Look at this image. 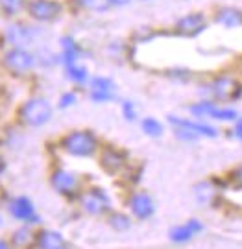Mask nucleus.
<instances>
[{
    "label": "nucleus",
    "instance_id": "1",
    "mask_svg": "<svg viewBox=\"0 0 242 249\" xmlns=\"http://www.w3.org/2000/svg\"><path fill=\"white\" fill-rule=\"evenodd\" d=\"M19 118L24 125L41 127L52 118V106L45 98H30L20 106Z\"/></svg>",
    "mask_w": 242,
    "mask_h": 249
},
{
    "label": "nucleus",
    "instance_id": "2",
    "mask_svg": "<svg viewBox=\"0 0 242 249\" xmlns=\"http://www.w3.org/2000/svg\"><path fill=\"white\" fill-rule=\"evenodd\" d=\"M61 146L69 155H74V157H91V155H94V151L98 148V141H96V137L91 131L78 129V131H72V133L65 135L61 141Z\"/></svg>",
    "mask_w": 242,
    "mask_h": 249
},
{
    "label": "nucleus",
    "instance_id": "3",
    "mask_svg": "<svg viewBox=\"0 0 242 249\" xmlns=\"http://www.w3.org/2000/svg\"><path fill=\"white\" fill-rule=\"evenodd\" d=\"M4 65H6L11 72H15V74H26V72H30L36 67V57H34L32 52H28L26 48L15 46V48H11V50L6 53Z\"/></svg>",
    "mask_w": 242,
    "mask_h": 249
},
{
    "label": "nucleus",
    "instance_id": "4",
    "mask_svg": "<svg viewBox=\"0 0 242 249\" xmlns=\"http://www.w3.org/2000/svg\"><path fill=\"white\" fill-rule=\"evenodd\" d=\"M30 17L39 22H50L61 15V4L56 0H32L26 4Z\"/></svg>",
    "mask_w": 242,
    "mask_h": 249
},
{
    "label": "nucleus",
    "instance_id": "5",
    "mask_svg": "<svg viewBox=\"0 0 242 249\" xmlns=\"http://www.w3.org/2000/svg\"><path fill=\"white\" fill-rule=\"evenodd\" d=\"M9 214H11L15 220H19V222H24V223L39 222L36 207H34V203H32L26 196H17L9 201Z\"/></svg>",
    "mask_w": 242,
    "mask_h": 249
},
{
    "label": "nucleus",
    "instance_id": "6",
    "mask_svg": "<svg viewBox=\"0 0 242 249\" xmlns=\"http://www.w3.org/2000/svg\"><path fill=\"white\" fill-rule=\"evenodd\" d=\"M213 94H215L216 100L220 102H231V100H237L242 92V85L239 81L231 80V78H218V80L213 81Z\"/></svg>",
    "mask_w": 242,
    "mask_h": 249
},
{
    "label": "nucleus",
    "instance_id": "7",
    "mask_svg": "<svg viewBox=\"0 0 242 249\" xmlns=\"http://www.w3.org/2000/svg\"><path fill=\"white\" fill-rule=\"evenodd\" d=\"M205 17L204 13H188L185 17H181L178 22H176V32L180 36H187V37H196L200 36L204 30H205Z\"/></svg>",
    "mask_w": 242,
    "mask_h": 249
},
{
    "label": "nucleus",
    "instance_id": "8",
    "mask_svg": "<svg viewBox=\"0 0 242 249\" xmlns=\"http://www.w3.org/2000/svg\"><path fill=\"white\" fill-rule=\"evenodd\" d=\"M81 205L89 214H102L109 209V196L102 188H91L81 199Z\"/></svg>",
    "mask_w": 242,
    "mask_h": 249
},
{
    "label": "nucleus",
    "instance_id": "9",
    "mask_svg": "<svg viewBox=\"0 0 242 249\" xmlns=\"http://www.w3.org/2000/svg\"><path fill=\"white\" fill-rule=\"evenodd\" d=\"M50 183L54 187L56 192H59L63 196H74L76 188H78V179L74 174L67 172V170H56L50 178Z\"/></svg>",
    "mask_w": 242,
    "mask_h": 249
},
{
    "label": "nucleus",
    "instance_id": "10",
    "mask_svg": "<svg viewBox=\"0 0 242 249\" xmlns=\"http://www.w3.org/2000/svg\"><path fill=\"white\" fill-rule=\"evenodd\" d=\"M130 209L133 216H137L139 220H148L153 213H155V205H153V199L146 192H139L131 197L130 201Z\"/></svg>",
    "mask_w": 242,
    "mask_h": 249
},
{
    "label": "nucleus",
    "instance_id": "11",
    "mask_svg": "<svg viewBox=\"0 0 242 249\" xmlns=\"http://www.w3.org/2000/svg\"><path fill=\"white\" fill-rule=\"evenodd\" d=\"M34 244L43 249H63L67 248V240L63 238L61 232L52 229H43L34 236Z\"/></svg>",
    "mask_w": 242,
    "mask_h": 249
},
{
    "label": "nucleus",
    "instance_id": "12",
    "mask_svg": "<svg viewBox=\"0 0 242 249\" xmlns=\"http://www.w3.org/2000/svg\"><path fill=\"white\" fill-rule=\"evenodd\" d=\"M6 41L11 43L13 46H26L32 39H34V30L32 28H28L26 24H11V26L6 28Z\"/></svg>",
    "mask_w": 242,
    "mask_h": 249
},
{
    "label": "nucleus",
    "instance_id": "13",
    "mask_svg": "<svg viewBox=\"0 0 242 249\" xmlns=\"http://www.w3.org/2000/svg\"><path fill=\"white\" fill-rule=\"evenodd\" d=\"M170 124L174 127H185L188 131H192L198 137H216V129L213 125L204 124V122H190V120H183V118H178V116H168Z\"/></svg>",
    "mask_w": 242,
    "mask_h": 249
},
{
    "label": "nucleus",
    "instance_id": "14",
    "mask_svg": "<svg viewBox=\"0 0 242 249\" xmlns=\"http://www.w3.org/2000/svg\"><path fill=\"white\" fill-rule=\"evenodd\" d=\"M124 162H126V155L117 150H106L102 153V159H100L102 168L106 170L108 174H117L118 170L124 166Z\"/></svg>",
    "mask_w": 242,
    "mask_h": 249
},
{
    "label": "nucleus",
    "instance_id": "15",
    "mask_svg": "<svg viewBox=\"0 0 242 249\" xmlns=\"http://www.w3.org/2000/svg\"><path fill=\"white\" fill-rule=\"evenodd\" d=\"M216 20L225 28H239L242 26V11L235 8H224L218 11Z\"/></svg>",
    "mask_w": 242,
    "mask_h": 249
},
{
    "label": "nucleus",
    "instance_id": "16",
    "mask_svg": "<svg viewBox=\"0 0 242 249\" xmlns=\"http://www.w3.org/2000/svg\"><path fill=\"white\" fill-rule=\"evenodd\" d=\"M61 46H63V63H65V67L78 61V57L81 55V48L76 45V41L72 37H63Z\"/></svg>",
    "mask_w": 242,
    "mask_h": 249
},
{
    "label": "nucleus",
    "instance_id": "17",
    "mask_svg": "<svg viewBox=\"0 0 242 249\" xmlns=\"http://www.w3.org/2000/svg\"><path fill=\"white\" fill-rule=\"evenodd\" d=\"M168 236L174 244H185L194 236V231L188 227V223H185V225H176L174 229H170Z\"/></svg>",
    "mask_w": 242,
    "mask_h": 249
},
{
    "label": "nucleus",
    "instance_id": "18",
    "mask_svg": "<svg viewBox=\"0 0 242 249\" xmlns=\"http://www.w3.org/2000/svg\"><path fill=\"white\" fill-rule=\"evenodd\" d=\"M30 240H34V236H32L30 227L24 225V227H20V229H17V231L13 232L9 244H11L13 248H26V246H30Z\"/></svg>",
    "mask_w": 242,
    "mask_h": 249
},
{
    "label": "nucleus",
    "instance_id": "19",
    "mask_svg": "<svg viewBox=\"0 0 242 249\" xmlns=\"http://www.w3.org/2000/svg\"><path fill=\"white\" fill-rule=\"evenodd\" d=\"M141 127H143L144 133L148 135V137H153V139H157V137L163 135V124L157 118H152V116L144 118L143 122H141Z\"/></svg>",
    "mask_w": 242,
    "mask_h": 249
},
{
    "label": "nucleus",
    "instance_id": "20",
    "mask_svg": "<svg viewBox=\"0 0 242 249\" xmlns=\"http://www.w3.org/2000/svg\"><path fill=\"white\" fill-rule=\"evenodd\" d=\"M67 76H69L72 81H76V83H85L87 78H89V72H87L85 67L78 65V61H76V63H72V65H67Z\"/></svg>",
    "mask_w": 242,
    "mask_h": 249
},
{
    "label": "nucleus",
    "instance_id": "21",
    "mask_svg": "<svg viewBox=\"0 0 242 249\" xmlns=\"http://www.w3.org/2000/svg\"><path fill=\"white\" fill-rule=\"evenodd\" d=\"M109 225L115 231H128L131 227V220H130V216H126L122 213H113L109 216Z\"/></svg>",
    "mask_w": 242,
    "mask_h": 249
},
{
    "label": "nucleus",
    "instance_id": "22",
    "mask_svg": "<svg viewBox=\"0 0 242 249\" xmlns=\"http://www.w3.org/2000/svg\"><path fill=\"white\" fill-rule=\"evenodd\" d=\"M22 8H26V0H0V9L6 15H17Z\"/></svg>",
    "mask_w": 242,
    "mask_h": 249
},
{
    "label": "nucleus",
    "instance_id": "23",
    "mask_svg": "<svg viewBox=\"0 0 242 249\" xmlns=\"http://www.w3.org/2000/svg\"><path fill=\"white\" fill-rule=\"evenodd\" d=\"M215 104L213 102H200V104H194V106H190V113L194 116H200V118H205L209 116L211 118V113L215 111Z\"/></svg>",
    "mask_w": 242,
    "mask_h": 249
},
{
    "label": "nucleus",
    "instance_id": "24",
    "mask_svg": "<svg viewBox=\"0 0 242 249\" xmlns=\"http://www.w3.org/2000/svg\"><path fill=\"white\" fill-rule=\"evenodd\" d=\"M91 89L93 90H115L117 89V85H115V81L111 80V78H93L91 80Z\"/></svg>",
    "mask_w": 242,
    "mask_h": 249
},
{
    "label": "nucleus",
    "instance_id": "25",
    "mask_svg": "<svg viewBox=\"0 0 242 249\" xmlns=\"http://www.w3.org/2000/svg\"><path fill=\"white\" fill-rule=\"evenodd\" d=\"M80 4L91 11H106L111 6L109 0H80Z\"/></svg>",
    "mask_w": 242,
    "mask_h": 249
},
{
    "label": "nucleus",
    "instance_id": "26",
    "mask_svg": "<svg viewBox=\"0 0 242 249\" xmlns=\"http://www.w3.org/2000/svg\"><path fill=\"white\" fill-rule=\"evenodd\" d=\"M211 118H216V120H235V118H237V113H235L233 109L215 107V111L211 113Z\"/></svg>",
    "mask_w": 242,
    "mask_h": 249
},
{
    "label": "nucleus",
    "instance_id": "27",
    "mask_svg": "<svg viewBox=\"0 0 242 249\" xmlns=\"http://www.w3.org/2000/svg\"><path fill=\"white\" fill-rule=\"evenodd\" d=\"M115 98H117L115 90H93L91 92V100H94V102H111Z\"/></svg>",
    "mask_w": 242,
    "mask_h": 249
},
{
    "label": "nucleus",
    "instance_id": "28",
    "mask_svg": "<svg viewBox=\"0 0 242 249\" xmlns=\"http://www.w3.org/2000/svg\"><path fill=\"white\" fill-rule=\"evenodd\" d=\"M122 115H124V118L128 122H133L135 118H137V109H135V106L131 102H124L122 104Z\"/></svg>",
    "mask_w": 242,
    "mask_h": 249
},
{
    "label": "nucleus",
    "instance_id": "29",
    "mask_svg": "<svg viewBox=\"0 0 242 249\" xmlns=\"http://www.w3.org/2000/svg\"><path fill=\"white\" fill-rule=\"evenodd\" d=\"M74 104H76V94H74V92H65L61 98H59V107H61V109L72 107Z\"/></svg>",
    "mask_w": 242,
    "mask_h": 249
},
{
    "label": "nucleus",
    "instance_id": "30",
    "mask_svg": "<svg viewBox=\"0 0 242 249\" xmlns=\"http://www.w3.org/2000/svg\"><path fill=\"white\" fill-rule=\"evenodd\" d=\"M176 135L180 137L181 141H196L198 135H194L192 131H188L185 127H176Z\"/></svg>",
    "mask_w": 242,
    "mask_h": 249
},
{
    "label": "nucleus",
    "instance_id": "31",
    "mask_svg": "<svg viewBox=\"0 0 242 249\" xmlns=\"http://www.w3.org/2000/svg\"><path fill=\"white\" fill-rule=\"evenodd\" d=\"M187 223H188V227H190V229L194 231V234H196V232H200L202 229H204V225H202V222H198V220H188Z\"/></svg>",
    "mask_w": 242,
    "mask_h": 249
},
{
    "label": "nucleus",
    "instance_id": "32",
    "mask_svg": "<svg viewBox=\"0 0 242 249\" xmlns=\"http://www.w3.org/2000/svg\"><path fill=\"white\" fill-rule=\"evenodd\" d=\"M231 176H233V179L237 181V183H241V187H242V166H239Z\"/></svg>",
    "mask_w": 242,
    "mask_h": 249
},
{
    "label": "nucleus",
    "instance_id": "33",
    "mask_svg": "<svg viewBox=\"0 0 242 249\" xmlns=\"http://www.w3.org/2000/svg\"><path fill=\"white\" fill-rule=\"evenodd\" d=\"M235 135L242 141V118H239V122L235 124Z\"/></svg>",
    "mask_w": 242,
    "mask_h": 249
},
{
    "label": "nucleus",
    "instance_id": "34",
    "mask_svg": "<svg viewBox=\"0 0 242 249\" xmlns=\"http://www.w3.org/2000/svg\"><path fill=\"white\" fill-rule=\"evenodd\" d=\"M109 4H113V6H126V4H130V0H109Z\"/></svg>",
    "mask_w": 242,
    "mask_h": 249
},
{
    "label": "nucleus",
    "instance_id": "35",
    "mask_svg": "<svg viewBox=\"0 0 242 249\" xmlns=\"http://www.w3.org/2000/svg\"><path fill=\"white\" fill-rule=\"evenodd\" d=\"M9 246H11V244H9V242H8V240H2V242H0V248L8 249V248H9Z\"/></svg>",
    "mask_w": 242,
    "mask_h": 249
},
{
    "label": "nucleus",
    "instance_id": "36",
    "mask_svg": "<svg viewBox=\"0 0 242 249\" xmlns=\"http://www.w3.org/2000/svg\"><path fill=\"white\" fill-rule=\"evenodd\" d=\"M0 223H2V218H0Z\"/></svg>",
    "mask_w": 242,
    "mask_h": 249
}]
</instances>
